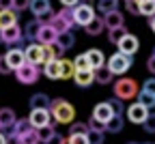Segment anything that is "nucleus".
<instances>
[{
	"mask_svg": "<svg viewBox=\"0 0 155 144\" xmlns=\"http://www.w3.org/2000/svg\"><path fill=\"white\" fill-rule=\"evenodd\" d=\"M149 24H151V30H153V32H155V15H153V17H151V22H149Z\"/></svg>",
	"mask_w": 155,
	"mask_h": 144,
	"instance_id": "obj_51",
	"label": "nucleus"
},
{
	"mask_svg": "<svg viewBox=\"0 0 155 144\" xmlns=\"http://www.w3.org/2000/svg\"><path fill=\"white\" fill-rule=\"evenodd\" d=\"M56 32H54V28L52 26H48V24H41V28H39V32H37V41L35 43H39V45H52V43H56Z\"/></svg>",
	"mask_w": 155,
	"mask_h": 144,
	"instance_id": "obj_11",
	"label": "nucleus"
},
{
	"mask_svg": "<svg viewBox=\"0 0 155 144\" xmlns=\"http://www.w3.org/2000/svg\"><path fill=\"white\" fill-rule=\"evenodd\" d=\"M17 120L13 108H0V129H7V127H13V123Z\"/></svg>",
	"mask_w": 155,
	"mask_h": 144,
	"instance_id": "obj_22",
	"label": "nucleus"
},
{
	"mask_svg": "<svg viewBox=\"0 0 155 144\" xmlns=\"http://www.w3.org/2000/svg\"><path fill=\"white\" fill-rule=\"evenodd\" d=\"M24 58H26V63H30V65H37V67L43 65L45 63V47L39 45V43H30L24 50Z\"/></svg>",
	"mask_w": 155,
	"mask_h": 144,
	"instance_id": "obj_7",
	"label": "nucleus"
},
{
	"mask_svg": "<svg viewBox=\"0 0 155 144\" xmlns=\"http://www.w3.org/2000/svg\"><path fill=\"white\" fill-rule=\"evenodd\" d=\"M43 73L50 80H58L61 77V63H58V60H48V63H43Z\"/></svg>",
	"mask_w": 155,
	"mask_h": 144,
	"instance_id": "obj_24",
	"label": "nucleus"
},
{
	"mask_svg": "<svg viewBox=\"0 0 155 144\" xmlns=\"http://www.w3.org/2000/svg\"><path fill=\"white\" fill-rule=\"evenodd\" d=\"M43 24L52 26L56 34H61V32H71V28L75 26V22H73V11L67 9V7H63L58 13H52Z\"/></svg>",
	"mask_w": 155,
	"mask_h": 144,
	"instance_id": "obj_2",
	"label": "nucleus"
},
{
	"mask_svg": "<svg viewBox=\"0 0 155 144\" xmlns=\"http://www.w3.org/2000/svg\"><path fill=\"white\" fill-rule=\"evenodd\" d=\"M56 43L63 47V52H67V50H71L75 45V37H73V32H61L56 37Z\"/></svg>",
	"mask_w": 155,
	"mask_h": 144,
	"instance_id": "obj_28",
	"label": "nucleus"
},
{
	"mask_svg": "<svg viewBox=\"0 0 155 144\" xmlns=\"http://www.w3.org/2000/svg\"><path fill=\"white\" fill-rule=\"evenodd\" d=\"M86 125H88V131H101V133H104V125H101L99 120H95V118H91V120L86 123Z\"/></svg>",
	"mask_w": 155,
	"mask_h": 144,
	"instance_id": "obj_43",
	"label": "nucleus"
},
{
	"mask_svg": "<svg viewBox=\"0 0 155 144\" xmlns=\"http://www.w3.org/2000/svg\"><path fill=\"white\" fill-rule=\"evenodd\" d=\"M112 116H114V112H112L110 103H108V101H104V103H97V106H95V110H93V116H91V118H95V120H99L101 125H106V123H108Z\"/></svg>",
	"mask_w": 155,
	"mask_h": 144,
	"instance_id": "obj_13",
	"label": "nucleus"
},
{
	"mask_svg": "<svg viewBox=\"0 0 155 144\" xmlns=\"http://www.w3.org/2000/svg\"><path fill=\"white\" fill-rule=\"evenodd\" d=\"M0 9H11V0H0Z\"/></svg>",
	"mask_w": 155,
	"mask_h": 144,
	"instance_id": "obj_50",
	"label": "nucleus"
},
{
	"mask_svg": "<svg viewBox=\"0 0 155 144\" xmlns=\"http://www.w3.org/2000/svg\"><path fill=\"white\" fill-rule=\"evenodd\" d=\"M0 43H2V32H0Z\"/></svg>",
	"mask_w": 155,
	"mask_h": 144,
	"instance_id": "obj_54",
	"label": "nucleus"
},
{
	"mask_svg": "<svg viewBox=\"0 0 155 144\" xmlns=\"http://www.w3.org/2000/svg\"><path fill=\"white\" fill-rule=\"evenodd\" d=\"M17 24V13L13 9H0V30Z\"/></svg>",
	"mask_w": 155,
	"mask_h": 144,
	"instance_id": "obj_19",
	"label": "nucleus"
},
{
	"mask_svg": "<svg viewBox=\"0 0 155 144\" xmlns=\"http://www.w3.org/2000/svg\"><path fill=\"white\" fill-rule=\"evenodd\" d=\"M5 60H7V65L11 67V71H15L19 65H24L26 63V58H24V50H19V47H13L5 54Z\"/></svg>",
	"mask_w": 155,
	"mask_h": 144,
	"instance_id": "obj_14",
	"label": "nucleus"
},
{
	"mask_svg": "<svg viewBox=\"0 0 155 144\" xmlns=\"http://www.w3.org/2000/svg\"><path fill=\"white\" fill-rule=\"evenodd\" d=\"M13 73H15V80L19 82V84L28 86V84H35V82L39 80V75H41V69H39L37 65L24 63V65H19Z\"/></svg>",
	"mask_w": 155,
	"mask_h": 144,
	"instance_id": "obj_4",
	"label": "nucleus"
},
{
	"mask_svg": "<svg viewBox=\"0 0 155 144\" xmlns=\"http://www.w3.org/2000/svg\"><path fill=\"white\" fill-rule=\"evenodd\" d=\"M54 136V127L52 125H48V127H43V129H37V138H39V142H48L50 138Z\"/></svg>",
	"mask_w": 155,
	"mask_h": 144,
	"instance_id": "obj_36",
	"label": "nucleus"
},
{
	"mask_svg": "<svg viewBox=\"0 0 155 144\" xmlns=\"http://www.w3.org/2000/svg\"><path fill=\"white\" fill-rule=\"evenodd\" d=\"M28 2H30V0H11V9L15 13H22V11L28 9Z\"/></svg>",
	"mask_w": 155,
	"mask_h": 144,
	"instance_id": "obj_41",
	"label": "nucleus"
},
{
	"mask_svg": "<svg viewBox=\"0 0 155 144\" xmlns=\"http://www.w3.org/2000/svg\"><path fill=\"white\" fill-rule=\"evenodd\" d=\"M127 144H140V142H127Z\"/></svg>",
	"mask_w": 155,
	"mask_h": 144,
	"instance_id": "obj_53",
	"label": "nucleus"
},
{
	"mask_svg": "<svg viewBox=\"0 0 155 144\" xmlns=\"http://www.w3.org/2000/svg\"><path fill=\"white\" fill-rule=\"evenodd\" d=\"M9 73H13V71H11V67L7 65L5 56H0V75H9Z\"/></svg>",
	"mask_w": 155,
	"mask_h": 144,
	"instance_id": "obj_46",
	"label": "nucleus"
},
{
	"mask_svg": "<svg viewBox=\"0 0 155 144\" xmlns=\"http://www.w3.org/2000/svg\"><path fill=\"white\" fill-rule=\"evenodd\" d=\"M101 19H104V26H106L108 30L125 26V22H123V13H121L119 9H116V11H110V13H106V15H101Z\"/></svg>",
	"mask_w": 155,
	"mask_h": 144,
	"instance_id": "obj_15",
	"label": "nucleus"
},
{
	"mask_svg": "<svg viewBox=\"0 0 155 144\" xmlns=\"http://www.w3.org/2000/svg\"><path fill=\"white\" fill-rule=\"evenodd\" d=\"M86 28V34H91V37H99L101 32H104V19H101V15H95L93 19H91V22L84 26Z\"/></svg>",
	"mask_w": 155,
	"mask_h": 144,
	"instance_id": "obj_21",
	"label": "nucleus"
},
{
	"mask_svg": "<svg viewBox=\"0 0 155 144\" xmlns=\"http://www.w3.org/2000/svg\"><path fill=\"white\" fill-rule=\"evenodd\" d=\"M0 144H7V136H2V133H0Z\"/></svg>",
	"mask_w": 155,
	"mask_h": 144,
	"instance_id": "obj_52",
	"label": "nucleus"
},
{
	"mask_svg": "<svg viewBox=\"0 0 155 144\" xmlns=\"http://www.w3.org/2000/svg\"><path fill=\"white\" fill-rule=\"evenodd\" d=\"M138 15L153 17L155 15V0H142V2L138 5Z\"/></svg>",
	"mask_w": 155,
	"mask_h": 144,
	"instance_id": "obj_32",
	"label": "nucleus"
},
{
	"mask_svg": "<svg viewBox=\"0 0 155 144\" xmlns=\"http://www.w3.org/2000/svg\"><path fill=\"white\" fill-rule=\"evenodd\" d=\"M131 69V56H125L121 52H116L108 58V71L112 75H123Z\"/></svg>",
	"mask_w": 155,
	"mask_h": 144,
	"instance_id": "obj_5",
	"label": "nucleus"
},
{
	"mask_svg": "<svg viewBox=\"0 0 155 144\" xmlns=\"http://www.w3.org/2000/svg\"><path fill=\"white\" fill-rule=\"evenodd\" d=\"M142 127H144V131H147V133H155V112H153V114H149V116L144 118Z\"/></svg>",
	"mask_w": 155,
	"mask_h": 144,
	"instance_id": "obj_40",
	"label": "nucleus"
},
{
	"mask_svg": "<svg viewBox=\"0 0 155 144\" xmlns=\"http://www.w3.org/2000/svg\"><path fill=\"white\" fill-rule=\"evenodd\" d=\"M86 140H88V144H104V133L101 131H88Z\"/></svg>",
	"mask_w": 155,
	"mask_h": 144,
	"instance_id": "obj_39",
	"label": "nucleus"
},
{
	"mask_svg": "<svg viewBox=\"0 0 155 144\" xmlns=\"http://www.w3.org/2000/svg\"><path fill=\"white\" fill-rule=\"evenodd\" d=\"M73 82H75L78 86H82V88L91 86L93 82H95V77H93V69H82V71H75V73H73Z\"/></svg>",
	"mask_w": 155,
	"mask_h": 144,
	"instance_id": "obj_18",
	"label": "nucleus"
},
{
	"mask_svg": "<svg viewBox=\"0 0 155 144\" xmlns=\"http://www.w3.org/2000/svg\"><path fill=\"white\" fill-rule=\"evenodd\" d=\"M80 2H91V0H80Z\"/></svg>",
	"mask_w": 155,
	"mask_h": 144,
	"instance_id": "obj_55",
	"label": "nucleus"
},
{
	"mask_svg": "<svg viewBox=\"0 0 155 144\" xmlns=\"http://www.w3.org/2000/svg\"><path fill=\"white\" fill-rule=\"evenodd\" d=\"M45 144H67V138H63L61 133H56V131H54V136H52Z\"/></svg>",
	"mask_w": 155,
	"mask_h": 144,
	"instance_id": "obj_45",
	"label": "nucleus"
},
{
	"mask_svg": "<svg viewBox=\"0 0 155 144\" xmlns=\"http://www.w3.org/2000/svg\"><path fill=\"white\" fill-rule=\"evenodd\" d=\"M71 11H73V22H75L78 26H86L91 19L97 15V11H95L88 2H80V5H75Z\"/></svg>",
	"mask_w": 155,
	"mask_h": 144,
	"instance_id": "obj_6",
	"label": "nucleus"
},
{
	"mask_svg": "<svg viewBox=\"0 0 155 144\" xmlns=\"http://www.w3.org/2000/svg\"><path fill=\"white\" fill-rule=\"evenodd\" d=\"M28 9H30V13L35 15V19H41V22H45V19L52 15L50 0H30V2H28Z\"/></svg>",
	"mask_w": 155,
	"mask_h": 144,
	"instance_id": "obj_8",
	"label": "nucleus"
},
{
	"mask_svg": "<svg viewBox=\"0 0 155 144\" xmlns=\"http://www.w3.org/2000/svg\"><path fill=\"white\" fill-rule=\"evenodd\" d=\"M2 32V41L5 43H9V45H13V43H22V30H19V26L17 24H13V26H9V28H5V30H0Z\"/></svg>",
	"mask_w": 155,
	"mask_h": 144,
	"instance_id": "obj_16",
	"label": "nucleus"
},
{
	"mask_svg": "<svg viewBox=\"0 0 155 144\" xmlns=\"http://www.w3.org/2000/svg\"><path fill=\"white\" fill-rule=\"evenodd\" d=\"M84 56H86L88 67H91L93 71H95V69H99V67H104V63H106V56H104L101 50H88Z\"/></svg>",
	"mask_w": 155,
	"mask_h": 144,
	"instance_id": "obj_17",
	"label": "nucleus"
},
{
	"mask_svg": "<svg viewBox=\"0 0 155 144\" xmlns=\"http://www.w3.org/2000/svg\"><path fill=\"white\" fill-rule=\"evenodd\" d=\"M147 69L155 75V54H151V56H149V60H147Z\"/></svg>",
	"mask_w": 155,
	"mask_h": 144,
	"instance_id": "obj_48",
	"label": "nucleus"
},
{
	"mask_svg": "<svg viewBox=\"0 0 155 144\" xmlns=\"http://www.w3.org/2000/svg\"><path fill=\"white\" fill-rule=\"evenodd\" d=\"M138 101L136 103H140L142 108H147V110H151V108H155V97L153 95H149V93H144V90H138Z\"/></svg>",
	"mask_w": 155,
	"mask_h": 144,
	"instance_id": "obj_31",
	"label": "nucleus"
},
{
	"mask_svg": "<svg viewBox=\"0 0 155 144\" xmlns=\"http://www.w3.org/2000/svg\"><path fill=\"white\" fill-rule=\"evenodd\" d=\"M67 144H88V140H86V136H69Z\"/></svg>",
	"mask_w": 155,
	"mask_h": 144,
	"instance_id": "obj_44",
	"label": "nucleus"
},
{
	"mask_svg": "<svg viewBox=\"0 0 155 144\" xmlns=\"http://www.w3.org/2000/svg\"><path fill=\"white\" fill-rule=\"evenodd\" d=\"M48 110H50V116L54 118V125H71L75 118V108L67 103L65 99H52Z\"/></svg>",
	"mask_w": 155,
	"mask_h": 144,
	"instance_id": "obj_1",
	"label": "nucleus"
},
{
	"mask_svg": "<svg viewBox=\"0 0 155 144\" xmlns=\"http://www.w3.org/2000/svg\"><path fill=\"white\" fill-rule=\"evenodd\" d=\"M41 19H30V22L24 26V32H22V37H26L28 41H37V32H39V28H41Z\"/></svg>",
	"mask_w": 155,
	"mask_h": 144,
	"instance_id": "obj_23",
	"label": "nucleus"
},
{
	"mask_svg": "<svg viewBox=\"0 0 155 144\" xmlns=\"http://www.w3.org/2000/svg\"><path fill=\"white\" fill-rule=\"evenodd\" d=\"M50 97L45 95V93H35L32 97H30V110H48L50 108Z\"/></svg>",
	"mask_w": 155,
	"mask_h": 144,
	"instance_id": "obj_20",
	"label": "nucleus"
},
{
	"mask_svg": "<svg viewBox=\"0 0 155 144\" xmlns=\"http://www.w3.org/2000/svg\"><path fill=\"white\" fill-rule=\"evenodd\" d=\"M112 90H114V97L121 99L123 103H125L127 99H134L136 95H138L140 88H138V82H136V80H131V77H121V80L114 82Z\"/></svg>",
	"mask_w": 155,
	"mask_h": 144,
	"instance_id": "obj_3",
	"label": "nucleus"
},
{
	"mask_svg": "<svg viewBox=\"0 0 155 144\" xmlns=\"http://www.w3.org/2000/svg\"><path fill=\"white\" fill-rule=\"evenodd\" d=\"M86 133H88L86 123H73L71 129H69V136H86Z\"/></svg>",
	"mask_w": 155,
	"mask_h": 144,
	"instance_id": "obj_35",
	"label": "nucleus"
},
{
	"mask_svg": "<svg viewBox=\"0 0 155 144\" xmlns=\"http://www.w3.org/2000/svg\"><path fill=\"white\" fill-rule=\"evenodd\" d=\"M28 123L32 129H43L48 125H52V116H50V110H30V116H28Z\"/></svg>",
	"mask_w": 155,
	"mask_h": 144,
	"instance_id": "obj_9",
	"label": "nucleus"
},
{
	"mask_svg": "<svg viewBox=\"0 0 155 144\" xmlns=\"http://www.w3.org/2000/svg\"><path fill=\"white\" fill-rule=\"evenodd\" d=\"M32 127H30V123H28V118H19V120H15L13 123V127H11V136H15V138H19V136H24V133H28Z\"/></svg>",
	"mask_w": 155,
	"mask_h": 144,
	"instance_id": "obj_26",
	"label": "nucleus"
},
{
	"mask_svg": "<svg viewBox=\"0 0 155 144\" xmlns=\"http://www.w3.org/2000/svg\"><path fill=\"white\" fill-rule=\"evenodd\" d=\"M140 90H144V93H149V95H153V97H155V77L144 80V84H142V88H140Z\"/></svg>",
	"mask_w": 155,
	"mask_h": 144,
	"instance_id": "obj_42",
	"label": "nucleus"
},
{
	"mask_svg": "<svg viewBox=\"0 0 155 144\" xmlns=\"http://www.w3.org/2000/svg\"><path fill=\"white\" fill-rule=\"evenodd\" d=\"M116 45H119V52L121 54H125V56H134L136 52H138V47H140V43H138V37H134V34H125L121 41H119V43H116Z\"/></svg>",
	"mask_w": 155,
	"mask_h": 144,
	"instance_id": "obj_10",
	"label": "nucleus"
},
{
	"mask_svg": "<svg viewBox=\"0 0 155 144\" xmlns=\"http://www.w3.org/2000/svg\"><path fill=\"white\" fill-rule=\"evenodd\" d=\"M93 77H95L97 84H104V86H106V84H110V82H114V80H112L114 75L108 71V67H99V69H95V71H93Z\"/></svg>",
	"mask_w": 155,
	"mask_h": 144,
	"instance_id": "obj_27",
	"label": "nucleus"
},
{
	"mask_svg": "<svg viewBox=\"0 0 155 144\" xmlns=\"http://www.w3.org/2000/svg\"><path fill=\"white\" fill-rule=\"evenodd\" d=\"M147 116H149V110L142 108L140 103H131V106L127 108V118L134 123V125H142Z\"/></svg>",
	"mask_w": 155,
	"mask_h": 144,
	"instance_id": "obj_12",
	"label": "nucleus"
},
{
	"mask_svg": "<svg viewBox=\"0 0 155 144\" xmlns=\"http://www.w3.org/2000/svg\"><path fill=\"white\" fill-rule=\"evenodd\" d=\"M71 63H73V69H75V71H82V69H91V67H88V60H86V56H84V54L75 56V58L71 60Z\"/></svg>",
	"mask_w": 155,
	"mask_h": 144,
	"instance_id": "obj_37",
	"label": "nucleus"
},
{
	"mask_svg": "<svg viewBox=\"0 0 155 144\" xmlns=\"http://www.w3.org/2000/svg\"><path fill=\"white\" fill-rule=\"evenodd\" d=\"M17 144H39V138H37V129H30L28 133L19 136V138H17Z\"/></svg>",
	"mask_w": 155,
	"mask_h": 144,
	"instance_id": "obj_34",
	"label": "nucleus"
},
{
	"mask_svg": "<svg viewBox=\"0 0 155 144\" xmlns=\"http://www.w3.org/2000/svg\"><path fill=\"white\" fill-rule=\"evenodd\" d=\"M58 63H61V80H71L73 73H75L73 63H71V60H67V58H61Z\"/></svg>",
	"mask_w": 155,
	"mask_h": 144,
	"instance_id": "obj_29",
	"label": "nucleus"
},
{
	"mask_svg": "<svg viewBox=\"0 0 155 144\" xmlns=\"http://www.w3.org/2000/svg\"><path fill=\"white\" fill-rule=\"evenodd\" d=\"M63 2V7H67V9H73L75 5H80V0H61Z\"/></svg>",
	"mask_w": 155,
	"mask_h": 144,
	"instance_id": "obj_49",
	"label": "nucleus"
},
{
	"mask_svg": "<svg viewBox=\"0 0 155 144\" xmlns=\"http://www.w3.org/2000/svg\"><path fill=\"white\" fill-rule=\"evenodd\" d=\"M108 103H110V108H112V112H114V116H123V110H125V103H123V101L121 99H110L108 101Z\"/></svg>",
	"mask_w": 155,
	"mask_h": 144,
	"instance_id": "obj_38",
	"label": "nucleus"
},
{
	"mask_svg": "<svg viewBox=\"0 0 155 144\" xmlns=\"http://www.w3.org/2000/svg\"><path fill=\"white\" fill-rule=\"evenodd\" d=\"M121 131H123V116H112L104 125V133H121Z\"/></svg>",
	"mask_w": 155,
	"mask_h": 144,
	"instance_id": "obj_25",
	"label": "nucleus"
},
{
	"mask_svg": "<svg viewBox=\"0 0 155 144\" xmlns=\"http://www.w3.org/2000/svg\"><path fill=\"white\" fill-rule=\"evenodd\" d=\"M127 34V30H125V26H121V28H112V30H108V41H110V43H119V41L123 39Z\"/></svg>",
	"mask_w": 155,
	"mask_h": 144,
	"instance_id": "obj_33",
	"label": "nucleus"
},
{
	"mask_svg": "<svg viewBox=\"0 0 155 144\" xmlns=\"http://www.w3.org/2000/svg\"><path fill=\"white\" fill-rule=\"evenodd\" d=\"M153 54H155V50H153Z\"/></svg>",
	"mask_w": 155,
	"mask_h": 144,
	"instance_id": "obj_56",
	"label": "nucleus"
},
{
	"mask_svg": "<svg viewBox=\"0 0 155 144\" xmlns=\"http://www.w3.org/2000/svg\"><path fill=\"white\" fill-rule=\"evenodd\" d=\"M116 7H119V0H97V11L101 15H106L110 11H116Z\"/></svg>",
	"mask_w": 155,
	"mask_h": 144,
	"instance_id": "obj_30",
	"label": "nucleus"
},
{
	"mask_svg": "<svg viewBox=\"0 0 155 144\" xmlns=\"http://www.w3.org/2000/svg\"><path fill=\"white\" fill-rule=\"evenodd\" d=\"M125 7H127V11H129V13L138 15V7H136V2H134V0H125Z\"/></svg>",
	"mask_w": 155,
	"mask_h": 144,
	"instance_id": "obj_47",
	"label": "nucleus"
}]
</instances>
